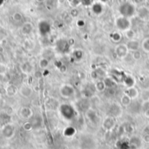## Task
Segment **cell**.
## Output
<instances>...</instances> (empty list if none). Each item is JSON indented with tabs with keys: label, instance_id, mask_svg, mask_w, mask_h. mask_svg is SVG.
Here are the masks:
<instances>
[{
	"label": "cell",
	"instance_id": "1",
	"mask_svg": "<svg viewBox=\"0 0 149 149\" xmlns=\"http://www.w3.org/2000/svg\"><path fill=\"white\" fill-rule=\"evenodd\" d=\"M58 112L61 115V117L68 121L72 120L76 116V110L75 108L67 103H63L58 107Z\"/></svg>",
	"mask_w": 149,
	"mask_h": 149
},
{
	"label": "cell",
	"instance_id": "2",
	"mask_svg": "<svg viewBox=\"0 0 149 149\" xmlns=\"http://www.w3.org/2000/svg\"><path fill=\"white\" fill-rule=\"evenodd\" d=\"M119 12L122 17H133L135 12H136V9L134 4H133L132 3L129 2H125L123 3H121L119 7Z\"/></svg>",
	"mask_w": 149,
	"mask_h": 149
},
{
	"label": "cell",
	"instance_id": "3",
	"mask_svg": "<svg viewBox=\"0 0 149 149\" xmlns=\"http://www.w3.org/2000/svg\"><path fill=\"white\" fill-rule=\"evenodd\" d=\"M16 127L12 123H6L1 127V134L6 140H10L15 136Z\"/></svg>",
	"mask_w": 149,
	"mask_h": 149
},
{
	"label": "cell",
	"instance_id": "4",
	"mask_svg": "<svg viewBox=\"0 0 149 149\" xmlns=\"http://www.w3.org/2000/svg\"><path fill=\"white\" fill-rule=\"evenodd\" d=\"M79 148L80 149H95L96 142L93 137L85 135L82 136L79 140Z\"/></svg>",
	"mask_w": 149,
	"mask_h": 149
},
{
	"label": "cell",
	"instance_id": "5",
	"mask_svg": "<svg viewBox=\"0 0 149 149\" xmlns=\"http://www.w3.org/2000/svg\"><path fill=\"white\" fill-rule=\"evenodd\" d=\"M55 48H56L58 52H59L61 54H67V53L70 52L71 45H70L69 41L61 38V39H58L56 42Z\"/></svg>",
	"mask_w": 149,
	"mask_h": 149
},
{
	"label": "cell",
	"instance_id": "6",
	"mask_svg": "<svg viewBox=\"0 0 149 149\" xmlns=\"http://www.w3.org/2000/svg\"><path fill=\"white\" fill-rule=\"evenodd\" d=\"M59 94L65 99H70L75 95V89L72 85L64 84L59 87Z\"/></svg>",
	"mask_w": 149,
	"mask_h": 149
},
{
	"label": "cell",
	"instance_id": "7",
	"mask_svg": "<svg viewBox=\"0 0 149 149\" xmlns=\"http://www.w3.org/2000/svg\"><path fill=\"white\" fill-rule=\"evenodd\" d=\"M115 25L120 31H128L131 27V22L127 17H119L115 20Z\"/></svg>",
	"mask_w": 149,
	"mask_h": 149
},
{
	"label": "cell",
	"instance_id": "8",
	"mask_svg": "<svg viewBox=\"0 0 149 149\" xmlns=\"http://www.w3.org/2000/svg\"><path fill=\"white\" fill-rule=\"evenodd\" d=\"M19 69L21 72L24 75H31L34 72V65L30 61H24L19 65Z\"/></svg>",
	"mask_w": 149,
	"mask_h": 149
},
{
	"label": "cell",
	"instance_id": "9",
	"mask_svg": "<svg viewBox=\"0 0 149 149\" xmlns=\"http://www.w3.org/2000/svg\"><path fill=\"white\" fill-rule=\"evenodd\" d=\"M18 115L22 120H24L26 121V120H29L34 115V113H33V111H32V109L31 107H22L18 111Z\"/></svg>",
	"mask_w": 149,
	"mask_h": 149
},
{
	"label": "cell",
	"instance_id": "10",
	"mask_svg": "<svg viewBox=\"0 0 149 149\" xmlns=\"http://www.w3.org/2000/svg\"><path fill=\"white\" fill-rule=\"evenodd\" d=\"M18 93L24 98H31L33 95L34 91L30 85L24 84L20 86V88H18Z\"/></svg>",
	"mask_w": 149,
	"mask_h": 149
},
{
	"label": "cell",
	"instance_id": "11",
	"mask_svg": "<svg viewBox=\"0 0 149 149\" xmlns=\"http://www.w3.org/2000/svg\"><path fill=\"white\" fill-rule=\"evenodd\" d=\"M122 113V109H121V107L117 104V103H114L113 105H111L107 110V114L108 116L110 117H113V118H116V117H119L120 114Z\"/></svg>",
	"mask_w": 149,
	"mask_h": 149
},
{
	"label": "cell",
	"instance_id": "12",
	"mask_svg": "<svg viewBox=\"0 0 149 149\" xmlns=\"http://www.w3.org/2000/svg\"><path fill=\"white\" fill-rule=\"evenodd\" d=\"M29 120L31 123L32 127H33L34 130L39 129L43 126V119H42V116H40L38 114H34Z\"/></svg>",
	"mask_w": 149,
	"mask_h": 149
},
{
	"label": "cell",
	"instance_id": "13",
	"mask_svg": "<svg viewBox=\"0 0 149 149\" xmlns=\"http://www.w3.org/2000/svg\"><path fill=\"white\" fill-rule=\"evenodd\" d=\"M38 31L41 36H46L51 31V24L47 21H41L38 24Z\"/></svg>",
	"mask_w": 149,
	"mask_h": 149
},
{
	"label": "cell",
	"instance_id": "14",
	"mask_svg": "<svg viewBox=\"0 0 149 149\" xmlns=\"http://www.w3.org/2000/svg\"><path fill=\"white\" fill-rule=\"evenodd\" d=\"M128 52H129V50H128V48H127V44H120V45H119L116 47V49H115V53H116V55H117L119 58H125V57L128 54Z\"/></svg>",
	"mask_w": 149,
	"mask_h": 149
},
{
	"label": "cell",
	"instance_id": "15",
	"mask_svg": "<svg viewBox=\"0 0 149 149\" xmlns=\"http://www.w3.org/2000/svg\"><path fill=\"white\" fill-rule=\"evenodd\" d=\"M4 92H5L6 96L11 98V97H14L18 93V88L17 87V86L13 84H7L4 87Z\"/></svg>",
	"mask_w": 149,
	"mask_h": 149
},
{
	"label": "cell",
	"instance_id": "16",
	"mask_svg": "<svg viewBox=\"0 0 149 149\" xmlns=\"http://www.w3.org/2000/svg\"><path fill=\"white\" fill-rule=\"evenodd\" d=\"M114 126H115V120H114V118L110 117V116H108L103 122V127L107 131L113 129L114 127Z\"/></svg>",
	"mask_w": 149,
	"mask_h": 149
},
{
	"label": "cell",
	"instance_id": "17",
	"mask_svg": "<svg viewBox=\"0 0 149 149\" xmlns=\"http://www.w3.org/2000/svg\"><path fill=\"white\" fill-rule=\"evenodd\" d=\"M104 83L106 85V87L107 89H114L116 87V85H117V82L116 80L112 78V77H106L104 79Z\"/></svg>",
	"mask_w": 149,
	"mask_h": 149
},
{
	"label": "cell",
	"instance_id": "18",
	"mask_svg": "<svg viewBox=\"0 0 149 149\" xmlns=\"http://www.w3.org/2000/svg\"><path fill=\"white\" fill-rule=\"evenodd\" d=\"M127 46L128 48L129 51H133V52H135V51H138L139 48H140V43L134 39H131L127 42Z\"/></svg>",
	"mask_w": 149,
	"mask_h": 149
},
{
	"label": "cell",
	"instance_id": "19",
	"mask_svg": "<svg viewBox=\"0 0 149 149\" xmlns=\"http://www.w3.org/2000/svg\"><path fill=\"white\" fill-rule=\"evenodd\" d=\"M86 114H87V117L88 119L93 123V124H97L99 122V118H98V115L96 114V113L94 111H92L90 109H88L86 111Z\"/></svg>",
	"mask_w": 149,
	"mask_h": 149
},
{
	"label": "cell",
	"instance_id": "20",
	"mask_svg": "<svg viewBox=\"0 0 149 149\" xmlns=\"http://www.w3.org/2000/svg\"><path fill=\"white\" fill-rule=\"evenodd\" d=\"M33 31V26L31 23H25L21 28V31L24 35H29Z\"/></svg>",
	"mask_w": 149,
	"mask_h": 149
},
{
	"label": "cell",
	"instance_id": "21",
	"mask_svg": "<svg viewBox=\"0 0 149 149\" xmlns=\"http://www.w3.org/2000/svg\"><path fill=\"white\" fill-rule=\"evenodd\" d=\"M141 142H142L141 139H140L137 136H134V137H132L130 139L129 144H130V146H132V147H134L135 148H140L141 146Z\"/></svg>",
	"mask_w": 149,
	"mask_h": 149
},
{
	"label": "cell",
	"instance_id": "22",
	"mask_svg": "<svg viewBox=\"0 0 149 149\" xmlns=\"http://www.w3.org/2000/svg\"><path fill=\"white\" fill-rule=\"evenodd\" d=\"M124 84L129 88V87H133L134 86V79L132 76L130 75H125L124 78H123V80Z\"/></svg>",
	"mask_w": 149,
	"mask_h": 149
},
{
	"label": "cell",
	"instance_id": "23",
	"mask_svg": "<svg viewBox=\"0 0 149 149\" xmlns=\"http://www.w3.org/2000/svg\"><path fill=\"white\" fill-rule=\"evenodd\" d=\"M92 10H93V12L94 14L100 15V14H101L102 11H103V6H102V4L100 3H93V4L92 5Z\"/></svg>",
	"mask_w": 149,
	"mask_h": 149
},
{
	"label": "cell",
	"instance_id": "24",
	"mask_svg": "<svg viewBox=\"0 0 149 149\" xmlns=\"http://www.w3.org/2000/svg\"><path fill=\"white\" fill-rule=\"evenodd\" d=\"M50 64V60L45 57H42L39 60H38V66L41 69H46L49 66Z\"/></svg>",
	"mask_w": 149,
	"mask_h": 149
},
{
	"label": "cell",
	"instance_id": "25",
	"mask_svg": "<svg viewBox=\"0 0 149 149\" xmlns=\"http://www.w3.org/2000/svg\"><path fill=\"white\" fill-rule=\"evenodd\" d=\"M125 93L127 94L132 100H133V99H135V98L138 96V91H137V89L134 88V86H133V87H129V88L126 91Z\"/></svg>",
	"mask_w": 149,
	"mask_h": 149
},
{
	"label": "cell",
	"instance_id": "26",
	"mask_svg": "<svg viewBox=\"0 0 149 149\" xmlns=\"http://www.w3.org/2000/svg\"><path fill=\"white\" fill-rule=\"evenodd\" d=\"M120 103H121V105H123L125 107H129V105L132 103V99L127 94L125 93L120 99Z\"/></svg>",
	"mask_w": 149,
	"mask_h": 149
},
{
	"label": "cell",
	"instance_id": "27",
	"mask_svg": "<svg viewBox=\"0 0 149 149\" xmlns=\"http://www.w3.org/2000/svg\"><path fill=\"white\" fill-rule=\"evenodd\" d=\"M83 58V52L81 50H75L72 52V58L75 61H79Z\"/></svg>",
	"mask_w": 149,
	"mask_h": 149
},
{
	"label": "cell",
	"instance_id": "28",
	"mask_svg": "<svg viewBox=\"0 0 149 149\" xmlns=\"http://www.w3.org/2000/svg\"><path fill=\"white\" fill-rule=\"evenodd\" d=\"M75 133H76V130H75L74 127H66V128L65 129V131H64V135L66 136V137H72V136H73V135L75 134Z\"/></svg>",
	"mask_w": 149,
	"mask_h": 149
},
{
	"label": "cell",
	"instance_id": "29",
	"mask_svg": "<svg viewBox=\"0 0 149 149\" xmlns=\"http://www.w3.org/2000/svg\"><path fill=\"white\" fill-rule=\"evenodd\" d=\"M95 89H97L100 92H103L105 91V89H107L106 85L104 83L103 80H99L96 84H95Z\"/></svg>",
	"mask_w": 149,
	"mask_h": 149
},
{
	"label": "cell",
	"instance_id": "30",
	"mask_svg": "<svg viewBox=\"0 0 149 149\" xmlns=\"http://www.w3.org/2000/svg\"><path fill=\"white\" fill-rule=\"evenodd\" d=\"M24 47L25 50H27L28 52H31L34 49V44L31 43L30 41V39H27L24 43Z\"/></svg>",
	"mask_w": 149,
	"mask_h": 149
},
{
	"label": "cell",
	"instance_id": "31",
	"mask_svg": "<svg viewBox=\"0 0 149 149\" xmlns=\"http://www.w3.org/2000/svg\"><path fill=\"white\" fill-rule=\"evenodd\" d=\"M111 38L114 42H120L122 38V36L119 32H113L111 34Z\"/></svg>",
	"mask_w": 149,
	"mask_h": 149
},
{
	"label": "cell",
	"instance_id": "32",
	"mask_svg": "<svg viewBox=\"0 0 149 149\" xmlns=\"http://www.w3.org/2000/svg\"><path fill=\"white\" fill-rule=\"evenodd\" d=\"M23 128H24V131H26V132H30V131L33 130L32 125H31V123L30 122V120H26V121L24 123V125H23Z\"/></svg>",
	"mask_w": 149,
	"mask_h": 149
},
{
	"label": "cell",
	"instance_id": "33",
	"mask_svg": "<svg viewBox=\"0 0 149 149\" xmlns=\"http://www.w3.org/2000/svg\"><path fill=\"white\" fill-rule=\"evenodd\" d=\"M142 48L144 51L149 52V38H146L142 43Z\"/></svg>",
	"mask_w": 149,
	"mask_h": 149
},
{
	"label": "cell",
	"instance_id": "34",
	"mask_svg": "<svg viewBox=\"0 0 149 149\" xmlns=\"http://www.w3.org/2000/svg\"><path fill=\"white\" fill-rule=\"evenodd\" d=\"M7 71H8L7 66L2 63H0V75H4L7 72Z\"/></svg>",
	"mask_w": 149,
	"mask_h": 149
},
{
	"label": "cell",
	"instance_id": "35",
	"mask_svg": "<svg viewBox=\"0 0 149 149\" xmlns=\"http://www.w3.org/2000/svg\"><path fill=\"white\" fill-rule=\"evenodd\" d=\"M134 31H132V30H128V31H127V38L129 39V40H131V39H134Z\"/></svg>",
	"mask_w": 149,
	"mask_h": 149
},
{
	"label": "cell",
	"instance_id": "36",
	"mask_svg": "<svg viewBox=\"0 0 149 149\" xmlns=\"http://www.w3.org/2000/svg\"><path fill=\"white\" fill-rule=\"evenodd\" d=\"M80 3L85 6H90L93 4V0H80Z\"/></svg>",
	"mask_w": 149,
	"mask_h": 149
},
{
	"label": "cell",
	"instance_id": "37",
	"mask_svg": "<svg viewBox=\"0 0 149 149\" xmlns=\"http://www.w3.org/2000/svg\"><path fill=\"white\" fill-rule=\"evenodd\" d=\"M133 57L135 60H140L141 58V53L139 51H135V52H134Z\"/></svg>",
	"mask_w": 149,
	"mask_h": 149
},
{
	"label": "cell",
	"instance_id": "38",
	"mask_svg": "<svg viewBox=\"0 0 149 149\" xmlns=\"http://www.w3.org/2000/svg\"><path fill=\"white\" fill-rule=\"evenodd\" d=\"M125 131L127 132V133H133V131H134V127H133V126L132 125H130V124H127L125 127Z\"/></svg>",
	"mask_w": 149,
	"mask_h": 149
},
{
	"label": "cell",
	"instance_id": "39",
	"mask_svg": "<svg viewBox=\"0 0 149 149\" xmlns=\"http://www.w3.org/2000/svg\"><path fill=\"white\" fill-rule=\"evenodd\" d=\"M13 18H14V20H16V21H20V20L22 19V15L19 14V13H15L14 16H13Z\"/></svg>",
	"mask_w": 149,
	"mask_h": 149
},
{
	"label": "cell",
	"instance_id": "40",
	"mask_svg": "<svg viewBox=\"0 0 149 149\" xmlns=\"http://www.w3.org/2000/svg\"><path fill=\"white\" fill-rule=\"evenodd\" d=\"M143 141H144L145 142H147V143H149V134H146V135H144V137H143Z\"/></svg>",
	"mask_w": 149,
	"mask_h": 149
},
{
	"label": "cell",
	"instance_id": "41",
	"mask_svg": "<svg viewBox=\"0 0 149 149\" xmlns=\"http://www.w3.org/2000/svg\"><path fill=\"white\" fill-rule=\"evenodd\" d=\"M78 24H79V25H84L85 24H84V21L80 20V21H78Z\"/></svg>",
	"mask_w": 149,
	"mask_h": 149
},
{
	"label": "cell",
	"instance_id": "42",
	"mask_svg": "<svg viewBox=\"0 0 149 149\" xmlns=\"http://www.w3.org/2000/svg\"><path fill=\"white\" fill-rule=\"evenodd\" d=\"M145 114H146V116H147L148 118H149V108L146 110V112H145Z\"/></svg>",
	"mask_w": 149,
	"mask_h": 149
},
{
	"label": "cell",
	"instance_id": "43",
	"mask_svg": "<svg viewBox=\"0 0 149 149\" xmlns=\"http://www.w3.org/2000/svg\"><path fill=\"white\" fill-rule=\"evenodd\" d=\"M2 124H3V120H2V119L0 117V127H2Z\"/></svg>",
	"mask_w": 149,
	"mask_h": 149
},
{
	"label": "cell",
	"instance_id": "44",
	"mask_svg": "<svg viewBox=\"0 0 149 149\" xmlns=\"http://www.w3.org/2000/svg\"><path fill=\"white\" fill-rule=\"evenodd\" d=\"M100 1H101L102 3H107V2H108L109 0H100Z\"/></svg>",
	"mask_w": 149,
	"mask_h": 149
},
{
	"label": "cell",
	"instance_id": "45",
	"mask_svg": "<svg viewBox=\"0 0 149 149\" xmlns=\"http://www.w3.org/2000/svg\"><path fill=\"white\" fill-rule=\"evenodd\" d=\"M148 129H149V125H148Z\"/></svg>",
	"mask_w": 149,
	"mask_h": 149
}]
</instances>
